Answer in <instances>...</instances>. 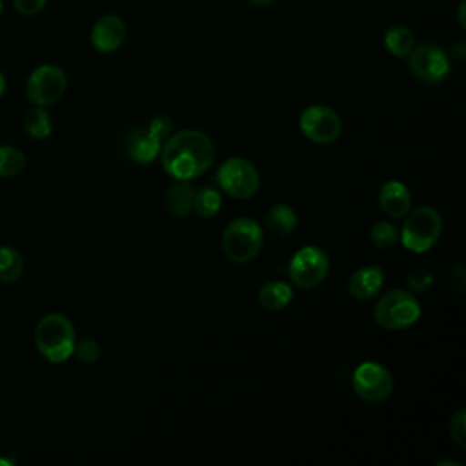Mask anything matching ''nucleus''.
Masks as SVG:
<instances>
[{"mask_svg":"<svg viewBox=\"0 0 466 466\" xmlns=\"http://www.w3.org/2000/svg\"><path fill=\"white\" fill-rule=\"evenodd\" d=\"M370 238L373 242L375 248H380V249H390L397 244L399 240V229L391 224V222H386V220H380V222H375L371 226V231H370Z\"/></svg>","mask_w":466,"mask_h":466,"instance_id":"obj_24","label":"nucleus"},{"mask_svg":"<svg viewBox=\"0 0 466 466\" xmlns=\"http://www.w3.org/2000/svg\"><path fill=\"white\" fill-rule=\"evenodd\" d=\"M406 284H408V288L413 293H426L431 288V284H433V277H431V273L428 269L417 268V269L408 273Z\"/></svg>","mask_w":466,"mask_h":466,"instance_id":"obj_25","label":"nucleus"},{"mask_svg":"<svg viewBox=\"0 0 466 466\" xmlns=\"http://www.w3.org/2000/svg\"><path fill=\"white\" fill-rule=\"evenodd\" d=\"M5 87H7V80H5L4 73L0 71V96L5 93Z\"/></svg>","mask_w":466,"mask_h":466,"instance_id":"obj_32","label":"nucleus"},{"mask_svg":"<svg viewBox=\"0 0 466 466\" xmlns=\"http://www.w3.org/2000/svg\"><path fill=\"white\" fill-rule=\"evenodd\" d=\"M450 284H451V288L457 293H464V288H466V269H464V266L461 262L451 268V271H450Z\"/></svg>","mask_w":466,"mask_h":466,"instance_id":"obj_29","label":"nucleus"},{"mask_svg":"<svg viewBox=\"0 0 466 466\" xmlns=\"http://www.w3.org/2000/svg\"><path fill=\"white\" fill-rule=\"evenodd\" d=\"M25 166V155L15 146H0V178L16 177Z\"/></svg>","mask_w":466,"mask_h":466,"instance_id":"obj_23","label":"nucleus"},{"mask_svg":"<svg viewBox=\"0 0 466 466\" xmlns=\"http://www.w3.org/2000/svg\"><path fill=\"white\" fill-rule=\"evenodd\" d=\"M408 66L415 78L426 84L442 82L451 69L450 56L435 44H420L413 46L408 55Z\"/></svg>","mask_w":466,"mask_h":466,"instance_id":"obj_11","label":"nucleus"},{"mask_svg":"<svg viewBox=\"0 0 466 466\" xmlns=\"http://www.w3.org/2000/svg\"><path fill=\"white\" fill-rule=\"evenodd\" d=\"M415 46V36L406 25H393L384 35V47L397 58H408Z\"/></svg>","mask_w":466,"mask_h":466,"instance_id":"obj_19","label":"nucleus"},{"mask_svg":"<svg viewBox=\"0 0 466 466\" xmlns=\"http://www.w3.org/2000/svg\"><path fill=\"white\" fill-rule=\"evenodd\" d=\"M264 233L257 220L240 217L229 222L222 233L224 255L235 264L251 262L262 249Z\"/></svg>","mask_w":466,"mask_h":466,"instance_id":"obj_3","label":"nucleus"},{"mask_svg":"<svg viewBox=\"0 0 466 466\" xmlns=\"http://www.w3.org/2000/svg\"><path fill=\"white\" fill-rule=\"evenodd\" d=\"M160 160L175 180H191L213 166L215 144L204 131L182 129L162 144Z\"/></svg>","mask_w":466,"mask_h":466,"instance_id":"obj_1","label":"nucleus"},{"mask_svg":"<svg viewBox=\"0 0 466 466\" xmlns=\"http://www.w3.org/2000/svg\"><path fill=\"white\" fill-rule=\"evenodd\" d=\"M450 435L451 441L464 450L466 448V411L464 410H457L455 415L450 420Z\"/></svg>","mask_w":466,"mask_h":466,"instance_id":"obj_26","label":"nucleus"},{"mask_svg":"<svg viewBox=\"0 0 466 466\" xmlns=\"http://www.w3.org/2000/svg\"><path fill=\"white\" fill-rule=\"evenodd\" d=\"M126 33V22L118 15H104L91 29V46L98 53H113L124 44Z\"/></svg>","mask_w":466,"mask_h":466,"instance_id":"obj_13","label":"nucleus"},{"mask_svg":"<svg viewBox=\"0 0 466 466\" xmlns=\"http://www.w3.org/2000/svg\"><path fill=\"white\" fill-rule=\"evenodd\" d=\"M24 275V257L11 246H0V282L11 284Z\"/></svg>","mask_w":466,"mask_h":466,"instance_id":"obj_21","label":"nucleus"},{"mask_svg":"<svg viewBox=\"0 0 466 466\" xmlns=\"http://www.w3.org/2000/svg\"><path fill=\"white\" fill-rule=\"evenodd\" d=\"M2 7H4V4H2V0H0V13H2Z\"/></svg>","mask_w":466,"mask_h":466,"instance_id":"obj_34","label":"nucleus"},{"mask_svg":"<svg viewBox=\"0 0 466 466\" xmlns=\"http://www.w3.org/2000/svg\"><path fill=\"white\" fill-rule=\"evenodd\" d=\"M275 0H249V4L251 5H255V7H268V5H271Z\"/></svg>","mask_w":466,"mask_h":466,"instance_id":"obj_31","label":"nucleus"},{"mask_svg":"<svg viewBox=\"0 0 466 466\" xmlns=\"http://www.w3.org/2000/svg\"><path fill=\"white\" fill-rule=\"evenodd\" d=\"M442 231L441 213L431 206L413 209L402 224L399 238L402 246L413 253H424L433 248Z\"/></svg>","mask_w":466,"mask_h":466,"instance_id":"obj_4","label":"nucleus"},{"mask_svg":"<svg viewBox=\"0 0 466 466\" xmlns=\"http://www.w3.org/2000/svg\"><path fill=\"white\" fill-rule=\"evenodd\" d=\"M351 388L355 395L366 402L386 400L393 391V377L388 368L379 362H360L351 375Z\"/></svg>","mask_w":466,"mask_h":466,"instance_id":"obj_9","label":"nucleus"},{"mask_svg":"<svg viewBox=\"0 0 466 466\" xmlns=\"http://www.w3.org/2000/svg\"><path fill=\"white\" fill-rule=\"evenodd\" d=\"M437 466H461L459 462H450V461H442V462H437Z\"/></svg>","mask_w":466,"mask_h":466,"instance_id":"obj_33","label":"nucleus"},{"mask_svg":"<svg viewBox=\"0 0 466 466\" xmlns=\"http://www.w3.org/2000/svg\"><path fill=\"white\" fill-rule=\"evenodd\" d=\"M297 215L286 204H275L269 208L264 218V228L277 237H289L297 229Z\"/></svg>","mask_w":466,"mask_h":466,"instance_id":"obj_17","label":"nucleus"},{"mask_svg":"<svg viewBox=\"0 0 466 466\" xmlns=\"http://www.w3.org/2000/svg\"><path fill=\"white\" fill-rule=\"evenodd\" d=\"M195 187L189 180H177L166 191L164 204L173 217H187L193 211Z\"/></svg>","mask_w":466,"mask_h":466,"instance_id":"obj_16","label":"nucleus"},{"mask_svg":"<svg viewBox=\"0 0 466 466\" xmlns=\"http://www.w3.org/2000/svg\"><path fill=\"white\" fill-rule=\"evenodd\" d=\"M420 317V304L411 291L391 289L373 306V319L384 329H404Z\"/></svg>","mask_w":466,"mask_h":466,"instance_id":"obj_5","label":"nucleus"},{"mask_svg":"<svg viewBox=\"0 0 466 466\" xmlns=\"http://www.w3.org/2000/svg\"><path fill=\"white\" fill-rule=\"evenodd\" d=\"M47 0H13V7L18 15L33 16L46 7Z\"/></svg>","mask_w":466,"mask_h":466,"instance_id":"obj_28","label":"nucleus"},{"mask_svg":"<svg viewBox=\"0 0 466 466\" xmlns=\"http://www.w3.org/2000/svg\"><path fill=\"white\" fill-rule=\"evenodd\" d=\"M258 304L268 309V311H280L284 309L291 299H293V289L288 282L282 280H271L266 282L260 289H258Z\"/></svg>","mask_w":466,"mask_h":466,"instance_id":"obj_18","label":"nucleus"},{"mask_svg":"<svg viewBox=\"0 0 466 466\" xmlns=\"http://www.w3.org/2000/svg\"><path fill=\"white\" fill-rule=\"evenodd\" d=\"M171 131V120L166 115L155 116L147 127L131 129L126 137V153L138 164H149L160 155L164 138Z\"/></svg>","mask_w":466,"mask_h":466,"instance_id":"obj_6","label":"nucleus"},{"mask_svg":"<svg viewBox=\"0 0 466 466\" xmlns=\"http://www.w3.org/2000/svg\"><path fill=\"white\" fill-rule=\"evenodd\" d=\"M25 133L35 138V140H44L51 135L53 131V122L51 116L47 113L46 107L42 106H35L33 109H29L22 120Z\"/></svg>","mask_w":466,"mask_h":466,"instance_id":"obj_20","label":"nucleus"},{"mask_svg":"<svg viewBox=\"0 0 466 466\" xmlns=\"http://www.w3.org/2000/svg\"><path fill=\"white\" fill-rule=\"evenodd\" d=\"M464 9H466V2L462 0V2L459 4V25H461L462 29H466V18H464Z\"/></svg>","mask_w":466,"mask_h":466,"instance_id":"obj_30","label":"nucleus"},{"mask_svg":"<svg viewBox=\"0 0 466 466\" xmlns=\"http://www.w3.org/2000/svg\"><path fill=\"white\" fill-rule=\"evenodd\" d=\"M67 89V76L55 64H42L27 76L25 95L33 106L47 107L58 102Z\"/></svg>","mask_w":466,"mask_h":466,"instance_id":"obj_8","label":"nucleus"},{"mask_svg":"<svg viewBox=\"0 0 466 466\" xmlns=\"http://www.w3.org/2000/svg\"><path fill=\"white\" fill-rule=\"evenodd\" d=\"M222 206V197L213 187H202L200 191H195L193 200V211L202 218H213Z\"/></svg>","mask_w":466,"mask_h":466,"instance_id":"obj_22","label":"nucleus"},{"mask_svg":"<svg viewBox=\"0 0 466 466\" xmlns=\"http://www.w3.org/2000/svg\"><path fill=\"white\" fill-rule=\"evenodd\" d=\"M300 133L315 144H331L342 133L339 113L328 106H309L299 118Z\"/></svg>","mask_w":466,"mask_h":466,"instance_id":"obj_12","label":"nucleus"},{"mask_svg":"<svg viewBox=\"0 0 466 466\" xmlns=\"http://www.w3.org/2000/svg\"><path fill=\"white\" fill-rule=\"evenodd\" d=\"M379 206L390 218L406 217L411 208L410 189L399 180L386 182L379 191Z\"/></svg>","mask_w":466,"mask_h":466,"instance_id":"obj_14","label":"nucleus"},{"mask_svg":"<svg viewBox=\"0 0 466 466\" xmlns=\"http://www.w3.org/2000/svg\"><path fill=\"white\" fill-rule=\"evenodd\" d=\"M75 342V328L62 313L44 315L35 328V346L38 353L53 364L67 360L73 355Z\"/></svg>","mask_w":466,"mask_h":466,"instance_id":"obj_2","label":"nucleus"},{"mask_svg":"<svg viewBox=\"0 0 466 466\" xmlns=\"http://www.w3.org/2000/svg\"><path fill=\"white\" fill-rule=\"evenodd\" d=\"M217 182L220 189L233 198H249L260 187V175L248 158L233 157L220 164Z\"/></svg>","mask_w":466,"mask_h":466,"instance_id":"obj_7","label":"nucleus"},{"mask_svg":"<svg viewBox=\"0 0 466 466\" xmlns=\"http://www.w3.org/2000/svg\"><path fill=\"white\" fill-rule=\"evenodd\" d=\"M73 353L78 357V360H82L86 364H91L100 357V346L93 339H84L80 342H75Z\"/></svg>","mask_w":466,"mask_h":466,"instance_id":"obj_27","label":"nucleus"},{"mask_svg":"<svg viewBox=\"0 0 466 466\" xmlns=\"http://www.w3.org/2000/svg\"><path fill=\"white\" fill-rule=\"evenodd\" d=\"M384 282V271L379 266H364L357 269L348 280V293L355 300L373 299Z\"/></svg>","mask_w":466,"mask_h":466,"instance_id":"obj_15","label":"nucleus"},{"mask_svg":"<svg viewBox=\"0 0 466 466\" xmlns=\"http://www.w3.org/2000/svg\"><path fill=\"white\" fill-rule=\"evenodd\" d=\"M329 271L326 253L317 246L300 248L289 262V279L300 289H313L324 282Z\"/></svg>","mask_w":466,"mask_h":466,"instance_id":"obj_10","label":"nucleus"}]
</instances>
